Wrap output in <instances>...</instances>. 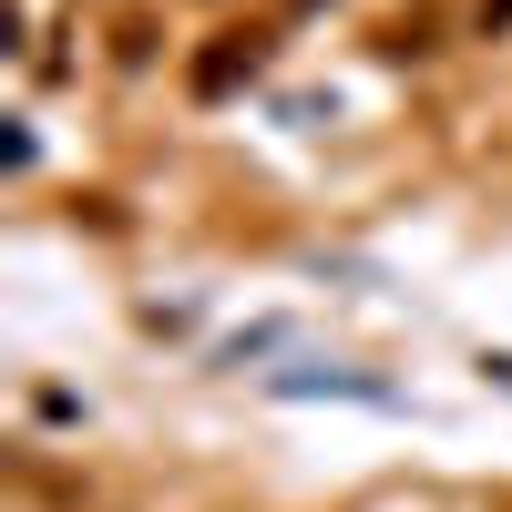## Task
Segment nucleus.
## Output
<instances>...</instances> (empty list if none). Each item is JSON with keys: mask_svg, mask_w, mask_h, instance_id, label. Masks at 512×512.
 I'll return each instance as SVG.
<instances>
[{"mask_svg": "<svg viewBox=\"0 0 512 512\" xmlns=\"http://www.w3.org/2000/svg\"><path fill=\"white\" fill-rule=\"evenodd\" d=\"M431 11H410V21H390V31H379V52H390V62H420V52H431Z\"/></svg>", "mask_w": 512, "mask_h": 512, "instance_id": "f03ea898", "label": "nucleus"}, {"mask_svg": "<svg viewBox=\"0 0 512 512\" xmlns=\"http://www.w3.org/2000/svg\"><path fill=\"white\" fill-rule=\"evenodd\" d=\"M256 72H267V31L246 21V31H216V41L185 62V93H195V103H226L236 82H256Z\"/></svg>", "mask_w": 512, "mask_h": 512, "instance_id": "f257e3e1", "label": "nucleus"}, {"mask_svg": "<svg viewBox=\"0 0 512 512\" xmlns=\"http://www.w3.org/2000/svg\"><path fill=\"white\" fill-rule=\"evenodd\" d=\"M472 31H482V41H502V31H512V0H472Z\"/></svg>", "mask_w": 512, "mask_h": 512, "instance_id": "7ed1b4c3", "label": "nucleus"}]
</instances>
